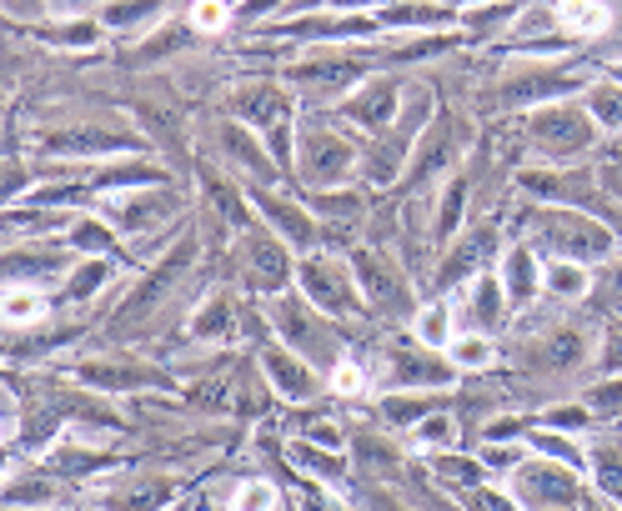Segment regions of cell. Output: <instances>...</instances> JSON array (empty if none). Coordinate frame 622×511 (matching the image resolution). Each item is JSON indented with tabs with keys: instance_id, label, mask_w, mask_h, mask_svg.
<instances>
[{
	"instance_id": "1",
	"label": "cell",
	"mask_w": 622,
	"mask_h": 511,
	"mask_svg": "<svg viewBox=\"0 0 622 511\" xmlns=\"http://www.w3.org/2000/svg\"><path fill=\"white\" fill-rule=\"evenodd\" d=\"M537 231H542V241H547L557 256H567V261L607 256V246H612L602 226H592V221H582V216H572V211H547V216L537 221Z\"/></svg>"
},
{
	"instance_id": "8",
	"label": "cell",
	"mask_w": 622,
	"mask_h": 511,
	"mask_svg": "<svg viewBox=\"0 0 622 511\" xmlns=\"http://www.w3.org/2000/svg\"><path fill=\"white\" fill-rule=\"evenodd\" d=\"M537 131H542V141L547 146H557V151H577L582 141H587V126L577 121V116H547V121H537Z\"/></svg>"
},
{
	"instance_id": "15",
	"label": "cell",
	"mask_w": 622,
	"mask_h": 511,
	"mask_svg": "<svg viewBox=\"0 0 622 511\" xmlns=\"http://www.w3.org/2000/svg\"><path fill=\"white\" fill-rule=\"evenodd\" d=\"M597 486L622 501V451H597Z\"/></svg>"
},
{
	"instance_id": "26",
	"label": "cell",
	"mask_w": 622,
	"mask_h": 511,
	"mask_svg": "<svg viewBox=\"0 0 622 511\" xmlns=\"http://www.w3.org/2000/svg\"><path fill=\"white\" fill-rule=\"evenodd\" d=\"M552 421H557V426H582V411H577V406H562V411H552Z\"/></svg>"
},
{
	"instance_id": "11",
	"label": "cell",
	"mask_w": 622,
	"mask_h": 511,
	"mask_svg": "<svg viewBox=\"0 0 622 511\" xmlns=\"http://www.w3.org/2000/svg\"><path fill=\"white\" fill-rule=\"evenodd\" d=\"M447 346H452V361H457V366H487V361H492V341L477 336V331H472V336H457V341H447Z\"/></svg>"
},
{
	"instance_id": "10",
	"label": "cell",
	"mask_w": 622,
	"mask_h": 511,
	"mask_svg": "<svg viewBox=\"0 0 622 511\" xmlns=\"http://www.w3.org/2000/svg\"><path fill=\"white\" fill-rule=\"evenodd\" d=\"M417 336H422L427 346H447V341H452V311H447V306H427V311L417 316Z\"/></svg>"
},
{
	"instance_id": "28",
	"label": "cell",
	"mask_w": 622,
	"mask_h": 511,
	"mask_svg": "<svg viewBox=\"0 0 622 511\" xmlns=\"http://www.w3.org/2000/svg\"><path fill=\"white\" fill-rule=\"evenodd\" d=\"M612 186H617V191H622V166H617V171H612Z\"/></svg>"
},
{
	"instance_id": "7",
	"label": "cell",
	"mask_w": 622,
	"mask_h": 511,
	"mask_svg": "<svg viewBox=\"0 0 622 511\" xmlns=\"http://www.w3.org/2000/svg\"><path fill=\"white\" fill-rule=\"evenodd\" d=\"M507 291H512V296H507L512 306H527V301L537 296V266H532L527 251H512V256H507Z\"/></svg>"
},
{
	"instance_id": "22",
	"label": "cell",
	"mask_w": 622,
	"mask_h": 511,
	"mask_svg": "<svg viewBox=\"0 0 622 511\" xmlns=\"http://www.w3.org/2000/svg\"><path fill=\"white\" fill-rule=\"evenodd\" d=\"M191 21H196V31H221L226 26V6H221V0H196Z\"/></svg>"
},
{
	"instance_id": "27",
	"label": "cell",
	"mask_w": 622,
	"mask_h": 511,
	"mask_svg": "<svg viewBox=\"0 0 622 511\" xmlns=\"http://www.w3.org/2000/svg\"><path fill=\"white\" fill-rule=\"evenodd\" d=\"M612 291H617V301H622V261L612 266Z\"/></svg>"
},
{
	"instance_id": "23",
	"label": "cell",
	"mask_w": 622,
	"mask_h": 511,
	"mask_svg": "<svg viewBox=\"0 0 622 511\" xmlns=\"http://www.w3.org/2000/svg\"><path fill=\"white\" fill-rule=\"evenodd\" d=\"M427 446H452V436H457V426L447 421V416H432V421H422V431H417Z\"/></svg>"
},
{
	"instance_id": "3",
	"label": "cell",
	"mask_w": 622,
	"mask_h": 511,
	"mask_svg": "<svg viewBox=\"0 0 622 511\" xmlns=\"http://www.w3.org/2000/svg\"><path fill=\"white\" fill-rule=\"evenodd\" d=\"M301 286L311 291V301L327 306V311H352V306H357L347 276H342L332 261H311V266H301Z\"/></svg>"
},
{
	"instance_id": "9",
	"label": "cell",
	"mask_w": 622,
	"mask_h": 511,
	"mask_svg": "<svg viewBox=\"0 0 622 511\" xmlns=\"http://www.w3.org/2000/svg\"><path fill=\"white\" fill-rule=\"evenodd\" d=\"M557 16H562L572 31H602V26H607V11L597 6V0H562Z\"/></svg>"
},
{
	"instance_id": "25",
	"label": "cell",
	"mask_w": 622,
	"mask_h": 511,
	"mask_svg": "<svg viewBox=\"0 0 622 511\" xmlns=\"http://www.w3.org/2000/svg\"><path fill=\"white\" fill-rule=\"evenodd\" d=\"M457 211H462V186H452V191H447V206H442V231H452V226H457Z\"/></svg>"
},
{
	"instance_id": "18",
	"label": "cell",
	"mask_w": 622,
	"mask_h": 511,
	"mask_svg": "<svg viewBox=\"0 0 622 511\" xmlns=\"http://www.w3.org/2000/svg\"><path fill=\"white\" fill-rule=\"evenodd\" d=\"M236 511H276V491L266 481H246L236 496Z\"/></svg>"
},
{
	"instance_id": "19",
	"label": "cell",
	"mask_w": 622,
	"mask_h": 511,
	"mask_svg": "<svg viewBox=\"0 0 622 511\" xmlns=\"http://www.w3.org/2000/svg\"><path fill=\"white\" fill-rule=\"evenodd\" d=\"M592 116H597L602 126H622V91L602 86V91L592 96Z\"/></svg>"
},
{
	"instance_id": "24",
	"label": "cell",
	"mask_w": 622,
	"mask_h": 511,
	"mask_svg": "<svg viewBox=\"0 0 622 511\" xmlns=\"http://www.w3.org/2000/svg\"><path fill=\"white\" fill-rule=\"evenodd\" d=\"M362 386H367L362 366H352V361H347V366H337V391H342V396H352V391H362Z\"/></svg>"
},
{
	"instance_id": "12",
	"label": "cell",
	"mask_w": 622,
	"mask_h": 511,
	"mask_svg": "<svg viewBox=\"0 0 622 511\" xmlns=\"http://www.w3.org/2000/svg\"><path fill=\"white\" fill-rule=\"evenodd\" d=\"M547 286H552L557 296H577V291L587 286V271L572 266V261H552V266H547Z\"/></svg>"
},
{
	"instance_id": "4",
	"label": "cell",
	"mask_w": 622,
	"mask_h": 511,
	"mask_svg": "<svg viewBox=\"0 0 622 511\" xmlns=\"http://www.w3.org/2000/svg\"><path fill=\"white\" fill-rule=\"evenodd\" d=\"M306 166H311V181H337L347 166H352V151L337 141V136H311L306 141Z\"/></svg>"
},
{
	"instance_id": "5",
	"label": "cell",
	"mask_w": 622,
	"mask_h": 511,
	"mask_svg": "<svg viewBox=\"0 0 622 511\" xmlns=\"http://www.w3.org/2000/svg\"><path fill=\"white\" fill-rule=\"evenodd\" d=\"M352 266H357V281H362V286H367L382 306H402V296H407V291H402V281L387 271V261H377L372 251H362V256H352Z\"/></svg>"
},
{
	"instance_id": "20",
	"label": "cell",
	"mask_w": 622,
	"mask_h": 511,
	"mask_svg": "<svg viewBox=\"0 0 622 511\" xmlns=\"http://www.w3.org/2000/svg\"><path fill=\"white\" fill-rule=\"evenodd\" d=\"M291 456H296V466H306V471H322V476H337V471H342V466H337L327 451H311L306 441H301V446H291Z\"/></svg>"
},
{
	"instance_id": "13",
	"label": "cell",
	"mask_w": 622,
	"mask_h": 511,
	"mask_svg": "<svg viewBox=\"0 0 622 511\" xmlns=\"http://www.w3.org/2000/svg\"><path fill=\"white\" fill-rule=\"evenodd\" d=\"M46 306H41V296L36 291H26V286H16L11 296H6V321L11 326H26V321H36Z\"/></svg>"
},
{
	"instance_id": "16",
	"label": "cell",
	"mask_w": 622,
	"mask_h": 511,
	"mask_svg": "<svg viewBox=\"0 0 622 511\" xmlns=\"http://www.w3.org/2000/svg\"><path fill=\"white\" fill-rule=\"evenodd\" d=\"M492 296H497V286H492V281H477V286H472V301H467L472 321H482V326H492V321H497V301H492Z\"/></svg>"
},
{
	"instance_id": "6",
	"label": "cell",
	"mask_w": 622,
	"mask_h": 511,
	"mask_svg": "<svg viewBox=\"0 0 622 511\" xmlns=\"http://www.w3.org/2000/svg\"><path fill=\"white\" fill-rule=\"evenodd\" d=\"M266 371H271V381H276V391L281 396H291V401H301V396H311V371L301 366V361H291L286 351H266Z\"/></svg>"
},
{
	"instance_id": "21",
	"label": "cell",
	"mask_w": 622,
	"mask_h": 511,
	"mask_svg": "<svg viewBox=\"0 0 622 511\" xmlns=\"http://www.w3.org/2000/svg\"><path fill=\"white\" fill-rule=\"evenodd\" d=\"M392 21L397 26H437V21H447V11H437V6H402V11H392Z\"/></svg>"
},
{
	"instance_id": "17",
	"label": "cell",
	"mask_w": 622,
	"mask_h": 511,
	"mask_svg": "<svg viewBox=\"0 0 622 511\" xmlns=\"http://www.w3.org/2000/svg\"><path fill=\"white\" fill-rule=\"evenodd\" d=\"M166 501H171V486H141L136 496L111 501V511H151V506H166Z\"/></svg>"
},
{
	"instance_id": "14",
	"label": "cell",
	"mask_w": 622,
	"mask_h": 511,
	"mask_svg": "<svg viewBox=\"0 0 622 511\" xmlns=\"http://www.w3.org/2000/svg\"><path fill=\"white\" fill-rule=\"evenodd\" d=\"M392 101H397V91H392V86H377V91H367V101H352V116H357V121H382V116L392 111Z\"/></svg>"
},
{
	"instance_id": "2",
	"label": "cell",
	"mask_w": 622,
	"mask_h": 511,
	"mask_svg": "<svg viewBox=\"0 0 622 511\" xmlns=\"http://www.w3.org/2000/svg\"><path fill=\"white\" fill-rule=\"evenodd\" d=\"M517 501L527 511H577V481L557 476V466H527L517 476Z\"/></svg>"
}]
</instances>
